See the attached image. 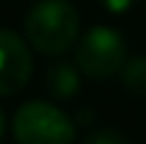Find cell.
<instances>
[{"instance_id":"obj_11","label":"cell","mask_w":146,"mask_h":144,"mask_svg":"<svg viewBox=\"0 0 146 144\" xmlns=\"http://www.w3.org/2000/svg\"><path fill=\"white\" fill-rule=\"evenodd\" d=\"M144 5H146V0H144Z\"/></svg>"},{"instance_id":"obj_3","label":"cell","mask_w":146,"mask_h":144,"mask_svg":"<svg viewBox=\"0 0 146 144\" xmlns=\"http://www.w3.org/2000/svg\"><path fill=\"white\" fill-rule=\"evenodd\" d=\"M126 57L123 33L113 26H92L74 46V64L90 80H108L118 75Z\"/></svg>"},{"instance_id":"obj_10","label":"cell","mask_w":146,"mask_h":144,"mask_svg":"<svg viewBox=\"0 0 146 144\" xmlns=\"http://www.w3.org/2000/svg\"><path fill=\"white\" fill-rule=\"evenodd\" d=\"M3 131H5V116H3V111H0V139H3Z\"/></svg>"},{"instance_id":"obj_5","label":"cell","mask_w":146,"mask_h":144,"mask_svg":"<svg viewBox=\"0 0 146 144\" xmlns=\"http://www.w3.org/2000/svg\"><path fill=\"white\" fill-rule=\"evenodd\" d=\"M80 70L74 62H67V59H56L46 67L44 72V88L49 90L51 98H59V100H67L72 95H77L80 90Z\"/></svg>"},{"instance_id":"obj_1","label":"cell","mask_w":146,"mask_h":144,"mask_svg":"<svg viewBox=\"0 0 146 144\" xmlns=\"http://www.w3.org/2000/svg\"><path fill=\"white\" fill-rule=\"evenodd\" d=\"M23 31L36 52L62 57L80 39V10L72 0H38L31 5Z\"/></svg>"},{"instance_id":"obj_9","label":"cell","mask_w":146,"mask_h":144,"mask_svg":"<svg viewBox=\"0 0 146 144\" xmlns=\"http://www.w3.org/2000/svg\"><path fill=\"white\" fill-rule=\"evenodd\" d=\"M92 119H95V113H92V111H80V113H77V119H74V124L87 126V124H92Z\"/></svg>"},{"instance_id":"obj_2","label":"cell","mask_w":146,"mask_h":144,"mask_svg":"<svg viewBox=\"0 0 146 144\" xmlns=\"http://www.w3.org/2000/svg\"><path fill=\"white\" fill-rule=\"evenodd\" d=\"M18 144H74V119L46 100H28L13 116Z\"/></svg>"},{"instance_id":"obj_4","label":"cell","mask_w":146,"mask_h":144,"mask_svg":"<svg viewBox=\"0 0 146 144\" xmlns=\"http://www.w3.org/2000/svg\"><path fill=\"white\" fill-rule=\"evenodd\" d=\"M33 72V59L28 44L8 31L0 28V98H10L21 93Z\"/></svg>"},{"instance_id":"obj_8","label":"cell","mask_w":146,"mask_h":144,"mask_svg":"<svg viewBox=\"0 0 146 144\" xmlns=\"http://www.w3.org/2000/svg\"><path fill=\"white\" fill-rule=\"evenodd\" d=\"M100 3V8H105L108 13H115V15H121V13H128L139 0H98Z\"/></svg>"},{"instance_id":"obj_6","label":"cell","mask_w":146,"mask_h":144,"mask_svg":"<svg viewBox=\"0 0 146 144\" xmlns=\"http://www.w3.org/2000/svg\"><path fill=\"white\" fill-rule=\"evenodd\" d=\"M121 88L136 98H146V57L136 54V57H126L121 72H118Z\"/></svg>"},{"instance_id":"obj_7","label":"cell","mask_w":146,"mask_h":144,"mask_svg":"<svg viewBox=\"0 0 146 144\" xmlns=\"http://www.w3.org/2000/svg\"><path fill=\"white\" fill-rule=\"evenodd\" d=\"M82 144H133L121 129H113V126H98V129H90L85 134Z\"/></svg>"}]
</instances>
